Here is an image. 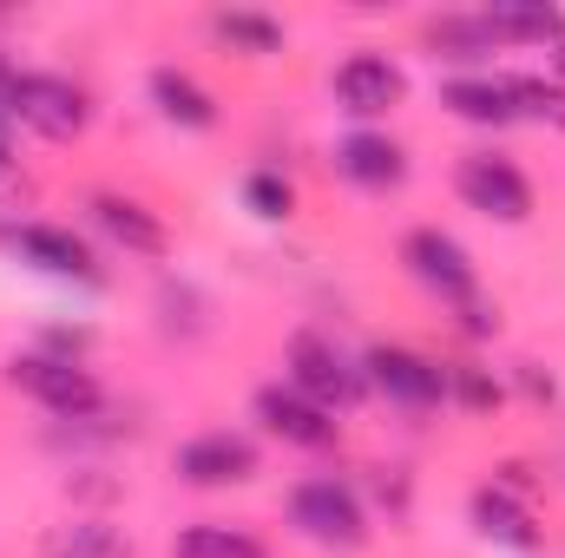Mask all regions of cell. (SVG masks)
Returning <instances> with one entry per match:
<instances>
[{
  "label": "cell",
  "instance_id": "cell-28",
  "mask_svg": "<svg viewBox=\"0 0 565 558\" xmlns=\"http://www.w3.org/2000/svg\"><path fill=\"white\" fill-rule=\"evenodd\" d=\"M500 375H507V395H520V401H533V408H559V375H553L546 362L520 355V362L500 368Z\"/></svg>",
  "mask_w": 565,
  "mask_h": 558
},
{
  "label": "cell",
  "instance_id": "cell-12",
  "mask_svg": "<svg viewBox=\"0 0 565 558\" xmlns=\"http://www.w3.org/2000/svg\"><path fill=\"white\" fill-rule=\"evenodd\" d=\"M329 171L362 191V197H395L415 178V151L395 139L388 126H349L342 139L329 144Z\"/></svg>",
  "mask_w": 565,
  "mask_h": 558
},
{
  "label": "cell",
  "instance_id": "cell-9",
  "mask_svg": "<svg viewBox=\"0 0 565 558\" xmlns=\"http://www.w3.org/2000/svg\"><path fill=\"white\" fill-rule=\"evenodd\" d=\"M395 264H402V277L415 282L427 302H440V309H460L467 296H480V264H473V250H467L454 230H440V224L402 230Z\"/></svg>",
  "mask_w": 565,
  "mask_h": 558
},
{
  "label": "cell",
  "instance_id": "cell-30",
  "mask_svg": "<svg viewBox=\"0 0 565 558\" xmlns=\"http://www.w3.org/2000/svg\"><path fill=\"white\" fill-rule=\"evenodd\" d=\"M487 480L500 486V493H513V500H540V473H533V460H520V453H507V460H493L487 466Z\"/></svg>",
  "mask_w": 565,
  "mask_h": 558
},
{
  "label": "cell",
  "instance_id": "cell-4",
  "mask_svg": "<svg viewBox=\"0 0 565 558\" xmlns=\"http://www.w3.org/2000/svg\"><path fill=\"white\" fill-rule=\"evenodd\" d=\"M0 382H7L20 401H33L53 427H79V420H93V415L113 408V395H106V382L93 375V362H60V355H40V348L7 355Z\"/></svg>",
  "mask_w": 565,
  "mask_h": 558
},
{
  "label": "cell",
  "instance_id": "cell-5",
  "mask_svg": "<svg viewBox=\"0 0 565 558\" xmlns=\"http://www.w3.org/2000/svg\"><path fill=\"white\" fill-rule=\"evenodd\" d=\"M447 178H454V197H460L473 217H487V224L520 230V224L540 217V191H533L526 164H520L513 151H500V144H467Z\"/></svg>",
  "mask_w": 565,
  "mask_h": 558
},
{
  "label": "cell",
  "instance_id": "cell-29",
  "mask_svg": "<svg viewBox=\"0 0 565 558\" xmlns=\"http://www.w3.org/2000/svg\"><path fill=\"white\" fill-rule=\"evenodd\" d=\"M33 348H40V355H60V362H93L99 335H93L86 322H46V329L33 335Z\"/></svg>",
  "mask_w": 565,
  "mask_h": 558
},
{
  "label": "cell",
  "instance_id": "cell-8",
  "mask_svg": "<svg viewBox=\"0 0 565 558\" xmlns=\"http://www.w3.org/2000/svg\"><path fill=\"white\" fill-rule=\"evenodd\" d=\"M264 473V447L244 427H198L171 447V480L191 493H231Z\"/></svg>",
  "mask_w": 565,
  "mask_h": 558
},
{
  "label": "cell",
  "instance_id": "cell-2",
  "mask_svg": "<svg viewBox=\"0 0 565 558\" xmlns=\"http://www.w3.org/2000/svg\"><path fill=\"white\" fill-rule=\"evenodd\" d=\"M282 519H289L296 539H309L322 552H362L375 539V513L355 493V480H342V473H302V480H289Z\"/></svg>",
  "mask_w": 565,
  "mask_h": 558
},
{
  "label": "cell",
  "instance_id": "cell-27",
  "mask_svg": "<svg viewBox=\"0 0 565 558\" xmlns=\"http://www.w3.org/2000/svg\"><path fill=\"white\" fill-rule=\"evenodd\" d=\"M454 315V329H460V342H473V348H487V342H500V329H507V315H500V302L480 289V296H467L460 309H447Z\"/></svg>",
  "mask_w": 565,
  "mask_h": 558
},
{
  "label": "cell",
  "instance_id": "cell-10",
  "mask_svg": "<svg viewBox=\"0 0 565 558\" xmlns=\"http://www.w3.org/2000/svg\"><path fill=\"white\" fill-rule=\"evenodd\" d=\"M329 99H335V112H349L355 126H388V119L408 106V66H402L388 46H355L349 60H335Z\"/></svg>",
  "mask_w": 565,
  "mask_h": 558
},
{
  "label": "cell",
  "instance_id": "cell-24",
  "mask_svg": "<svg viewBox=\"0 0 565 558\" xmlns=\"http://www.w3.org/2000/svg\"><path fill=\"white\" fill-rule=\"evenodd\" d=\"M237 197H244V211H250L257 224H289V217L302 211V191H296V178H289L282 164H250L244 184H237Z\"/></svg>",
  "mask_w": 565,
  "mask_h": 558
},
{
  "label": "cell",
  "instance_id": "cell-31",
  "mask_svg": "<svg viewBox=\"0 0 565 558\" xmlns=\"http://www.w3.org/2000/svg\"><path fill=\"white\" fill-rule=\"evenodd\" d=\"M546 73H553V79H559V86H565V40H559V46H553V53H546Z\"/></svg>",
  "mask_w": 565,
  "mask_h": 558
},
{
  "label": "cell",
  "instance_id": "cell-22",
  "mask_svg": "<svg viewBox=\"0 0 565 558\" xmlns=\"http://www.w3.org/2000/svg\"><path fill=\"white\" fill-rule=\"evenodd\" d=\"M171 558H270V539L237 519H191L171 539Z\"/></svg>",
  "mask_w": 565,
  "mask_h": 558
},
{
  "label": "cell",
  "instance_id": "cell-3",
  "mask_svg": "<svg viewBox=\"0 0 565 558\" xmlns=\"http://www.w3.org/2000/svg\"><path fill=\"white\" fill-rule=\"evenodd\" d=\"M7 112H13L20 132H33L40 144H79L93 132V119H99L93 93L73 73H53V66H13Z\"/></svg>",
  "mask_w": 565,
  "mask_h": 558
},
{
  "label": "cell",
  "instance_id": "cell-20",
  "mask_svg": "<svg viewBox=\"0 0 565 558\" xmlns=\"http://www.w3.org/2000/svg\"><path fill=\"white\" fill-rule=\"evenodd\" d=\"M40 558H139V546L106 513H73L40 533Z\"/></svg>",
  "mask_w": 565,
  "mask_h": 558
},
{
  "label": "cell",
  "instance_id": "cell-25",
  "mask_svg": "<svg viewBox=\"0 0 565 558\" xmlns=\"http://www.w3.org/2000/svg\"><path fill=\"white\" fill-rule=\"evenodd\" d=\"M513 86V112L520 126H540V132H565V86L553 73H507Z\"/></svg>",
  "mask_w": 565,
  "mask_h": 558
},
{
  "label": "cell",
  "instance_id": "cell-19",
  "mask_svg": "<svg viewBox=\"0 0 565 558\" xmlns=\"http://www.w3.org/2000/svg\"><path fill=\"white\" fill-rule=\"evenodd\" d=\"M204 33L224 53H237V60H282V46H289V26L277 13H264V7H211Z\"/></svg>",
  "mask_w": 565,
  "mask_h": 558
},
{
  "label": "cell",
  "instance_id": "cell-14",
  "mask_svg": "<svg viewBox=\"0 0 565 558\" xmlns=\"http://www.w3.org/2000/svg\"><path fill=\"white\" fill-rule=\"evenodd\" d=\"M467 526H473V539H487L493 552H513V558H540V552H546L540 506H533V500L500 493L493 480H480V486L467 493Z\"/></svg>",
  "mask_w": 565,
  "mask_h": 558
},
{
  "label": "cell",
  "instance_id": "cell-17",
  "mask_svg": "<svg viewBox=\"0 0 565 558\" xmlns=\"http://www.w3.org/2000/svg\"><path fill=\"white\" fill-rule=\"evenodd\" d=\"M440 112L473 126V132H513L520 126L507 73H447L440 79Z\"/></svg>",
  "mask_w": 565,
  "mask_h": 558
},
{
  "label": "cell",
  "instance_id": "cell-18",
  "mask_svg": "<svg viewBox=\"0 0 565 558\" xmlns=\"http://www.w3.org/2000/svg\"><path fill=\"white\" fill-rule=\"evenodd\" d=\"M480 20H487V33H493L500 53H507V46H540V53H553L565 40V7H553V0H487Z\"/></svg>",
  "mask_w": 565,
  "mask_h": 558
},
{
  "label": "cell",
  "instance_id": "cell-6",
  "mask_svg": "<svg viewBox=\"0 0 565 558\" xmlns=\"http://www.w3.org/2000/svg\"><path fill=\"white\" fill-rule=\"evenodd\" d=\"M282 382L296 395H309L316 408H329L335 420H349L369 401V375H362V355H349L329 329H296L282 342Z\"/></svg>",
  "mask_w": 565,
  "mask_h": 558
},
{
  "label": "cell",
  "instance_id": "cell-15",
  "mask_svg": "<svg viewBox=\"0 0 565 558\" xmlns=\"http://www.w3.org/2000/svg\"><path fill=\"white\" fill-rule=\"evenodd\" d=\"M145 99H151V112H158L171 132L204 139V132L224 126V99H217L191 66H178V60H158V66L145 73Z\"/></svg>",
  "mask_w": 565,
  "mask_h": 558
},
{
  "label": "cell",
  "instance_id": "cell-16",
  "mask_svg": "<svg viewBox=\"0 0 565 558\" xmlns=\"http://www.w3.org/2000/svg\"><path fill=\"white\" fill-rule=\"evenodd\" d=\"M422 53L447 73H493V33L480 20V7H447V13H427L422 20Z\"/></svg>",
  "mask_w": 565,
  "mask_h": 558
},
{
  "label": "cell",
  "instance_id": "cell-21",
  "mask_svg": "<svg viewBox=\"0 0 565 558\" xmlns=\"http://www.w3.org/2000/svg\"><path fill=\"white\" fill-rule=\"evenodd\" d=\"M507 401H513V395H507V375H500L493 362H480V355H447V408L487 420V415H500Z\"/></svg>",
  "mask_w": 565,
  "mask_h": 558
},
{
  "label": "cell",
  "instance_id": "cell-26",
  "mask_svg": "<svg viewBox=\"0 0 565 558\" xmlns=\"http://www.w3.org/2000/svg\"><path fill=\"white\" fill-rule=\"evenodd\" d=\"M355 493L369 500V513L382 506L388 519H408V506H415V473H408V466H369V480H355Z\"/></svg>",
  "mask_w": 565,
  "mask_h": 558
},
{
  "label": "cell",
  "instance_id": "cell-11",
  "mask_svg": "<svg viewBox=\"0 0 565 558\" xmlns=\"http://www.w3.org/2000/svg\"><path fill=\"white\" fill-rule=\"evenodd\" d=\"M79 211H86V230H93L106 250L139 257V264H164V257H171V224H164V211L145 204L139 191L93 184V191L79 197Z\"/></svg>",
  "mask_w": 565,
  "mask_h": 558
},
{
  "label": "cell",
  "instance_id": "cell-13",
  "mask_svg": "<svg viewBox=\"0 0 565 558\" xmlns=\"http://www.w3.org/2000/svg\"><path fill=\"white\" fill-rule=\"evenodd\" d=\"M250 420H257L264 440L296 447V453H335L342 447V420L329 415V408H316L309 395H296L289 382H264L250 395Z\"/></svg>",
  "mask_w": 565,
  "mask_h": 558
},
{
  "label": "cell",
  "instance_id": "cell-23",
  "mask_svg": "<svg viewBox=\"0 0 565 558\" xmlns=\"http://www.w3.org/2000/svg\"><path fill=\"white\" fill-rule=\"evenodd\" d=\"M151 309H158V329L178 335V342H204V335H211V296H204L191 277H171V270H164Z\"/></svg>",
  "mask_w": 565,
  "mask_h": 558
},
{
  "label": "cell",
  "instance_id": "cell-1",
  "mask_svg": "<svg viewBox=\"0 0 565 558\" xmlns=\"http://www.w3.org/2000/svg\"><path fill=\"white\" fill-rule=\"evenodd\" d=\"M0 257H13V264L33 270V277L93 289V296L113 289V264H106V250H99L86 230L53 224V217H20V211H7V217H0Z\"/></svg>",
  "mask_w": 565,
  "mask_h": 558
},
{
  "label": "cell",
  "instance_id": "cell-7",
  "mask_svg": "<svg viewBox=\"0 0 565 558\" xmlns=\"http://www.w3.org/2000/svg\"><path fill=\"white\" fill-rule=\"evenodd\" d=\"M362 375H369V401H388L395 415H440L447 408V355H427L415 342H369Z\"/></svg>",
  "mask_w": 565,
  "mask_h": 558
}]
</instances>
